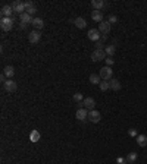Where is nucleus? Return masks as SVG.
Segmentation results:
<instances>
[{
  "instance_id": "obj_1",
  "label": "nucleus",
  "mask_w": 147,
  "mask_h": 164,
  "mask_svg": "<svg viewBox=\"0 0 147 164\" xmlns=\"http://www.w3.org/2000/svg\"><path fill=\"white\" fill-rule=\"evenodd\" d=\"M100 78H102V81H110L113 76V70L110 66H103L102 69H100Z\"/></svg>"
},
{
  "instance_id": "obj_2",
  "label": "nucleus",
  "mask_w": 147,
  "mask_h": 164,
  "mask_svg": "<svg viewBox=\"0 0 147 164\" xmlns=\"http://www.w3.org/2000/svg\"><path fill=\"white\" fill-rule=\"evenodd\" d=\"M0 28H2V31L9 32L12 28H13V19H12V18H2V21H0Z\"/></svg>"
},
{
  "instance_id": "obj_3",
  "label": "nucleus",
  "mask_w": 147,
  "mask_h": 164,
  "mask_svg": "<svg viewBox=\"0 0 147 164\" xmlns=\"http://www.w3.org/2000/svg\"><path fill=\"white\" fill-rule=\"evenodd\" d=\"M11 6H12V9H13V12H16V13H19V15H21V13H25V11H27V9H25V3H24V2H19V0H15Z\"/></svg>"
},
{
  "instance_id": "obj_4",
  "label": "nucleus",
  "mask_w": 147,
  "mask_h": 164,
  "mask_svg": "<svg viewBox=\"0 0 147 164\" xmlns=\"http://www.w3.org/2000/svg\"><path fill=\"white\" fill-rule=\"evenodd\" d=\"M107 56H106V51L104 50H94L91 53V60L93 62H100V60H104Z\"/></svg>"
},
{
  "instance_id": "obj_5",
  "label": "nucleus",
  "mask_w": 147,
  "mask_h": 164,
  "mask_svg": "<svg viewBox=\"0 0 147 164\" xmlns=\"http://www.w3.org/2000/svg\"><path fill=\"white\" fill-rule=\"evenodd\" d=\"M88 120H90L91 123H99V122L102 120L100 111H97V110H90V111H88Z\"/></svg>"
},
{
  "instance_id": "obj_6",
  "label": "nucleus",
  "mask_w": 147,
  "mask_h": 164,
  "mask_svg": "<svg viewBox=\"0 0 147 164\" xmlns=\"http://www.w3.org/2000/svg\"><path fill=\"white\" fill-rule=\"evenodd\" d=\"M87 37H88V40L90 41H99L100 38H102V34H100V31L99 29H96V28H91L90 31H88V34H87Z\"/></svg>"
},
{
  "instance_id": "obj_7",
  "label": "nucleus",
  "mask_w": 147,
  "mask_h": 164,
  "mask_svg": "<svg viewBox=\"0 0 147 164\" xmlns=\"http://www.w3.org/2000/svg\"><path fill=\"white\" fill-rule=\"evenodd\" d=\"M102 35H106V34L110 32V29H112V25L109 23V21H103L102 23H99V28H97Z\"/></svg>"
},
{
  "instance_id": "obj_8",
  "label": "nucleus",
  "mask_w": 147,
  "mask_h": 164,
  "mask_svg": "<svg viewBox=\"0 0 147 164\" xmlns=\"http://www.w3.org/2000/svg\"><path fill=\"white\" fill-rule=\"evenodd\" d=\"M3 87H5V89H6L8 92H15V91L18 89V84H16L13 79H8V81L3 84Z\"/></svg>"
},
{
  "instance_id": "obj_9",
  "label": "nucleus",
  "mask_w": 147,
  "mask_h": 164,
  "mask_svg": "<svg viewBox=\"0 0 147 164\" xmlns=\"http://www.w3.org/2000/svg\"><path fill=\"white\" fill-rule=\"evenodd\" d=\"M40 40H41V32L40 31H31L28 34V41L31 44H37Z\"/></svg>"
},
{
  "instance_id": "obj_10",
  "label": "nucleus",
  "mask_w": 147,
  "mask_h": 164,
  "mask_svg": "<svg viewBox=\"0 0 147 164\" xmlns=\"http://www.w3.org/2000/svg\"><path fill=\"white\" fill-rule=\"evenodd\" d=\"M82 106H84V109H87L88 111H90V110H94V107H96V101H94L93 97H87V98H84V101H82Z\"/></svg>"
},
{
  "instance_id": "obj_11",
  "label": "nucleus",
  "mask_w": 147,
  "mask_h": 164,
  "mask_svg": "<svg viewBox=\"0 0 147 164\" xmlns=\"http://www.w3.org/2000/svg\"><path fill=\"white\" fill-rule=\"evenodd\" d=\"M0 13H2V16L3 18H12V13H13V9H12L11 5H5L3 8H2V11H0Z\"/></svg>"
},
{
  "instance_id": "obj_12",
  "label": "nucleus",
  "mask_w": 147,
  "mask_h": 164,
  "mask_svg": "<svg viewBox=\"0 0 147 164\" xmlns=\"http://www.w3.org/2000/svg\"><path fill=\"white\" fill-rule=\"evenodd\" d=\"M75 116H77V119L78 120H85V119H88V110L87 109H78L77 110V113H75Z\"/></svg>"
},
{
  "instance_id": "obj_13",
  "label": "nucleus",
  "mask_w": 147,
  "mask_h": 164,
  "mask_svg": "<svg viewBox=\"0 0 147 164\" xmlns=\"http://www.w3.org/2000/svg\"><path fill=\"white\" fill-rule=\"evenodd\" d=\"M104 6H106V3L103 0H91V8L94 11H102Z\"/></svg>"
},
{
  "instance_id": "obj_14",
  "label": "nucleus",
  "mask_w": 147,
  "mask_h": 164,
  "mask_svg": "<svg viewBox=\"0 0 147 164\" xmlns=\"http://www.w3.org/2000/svg\"><path fill=\"white\" fill-rule=\"evenodd\" d=\"M91 19L99 22V23H102L103 22V12L102 11H93L91 12Z\"/></svg>"
},
{
  "instance_id": "obj_15",
  "label": "nucleus",
  "mask_w": 147,
  "mask_h": 164,
  "mask_svg": "<svg viewBox=\"0 0 147 164\" xmlns=\"http://www.w3.org/2000/svg\"><path fill=\"white\" fill-rule=\"evenodd\" d=\"M33 26H34L37 31H40V29L44 28V21H43L41 18H34V21H33Z\"/></svg>"
},
{
  "instance_id": "obj_16",
  "label": "nucleus",
  "mask_w": 147,
  "mask_h": 164,
  "mask_svg": "<svg viewBox=\"0 0 147 164\" xmlns=\"http://www.w3.org/2000/svg\"><path fill=\"white\" fill-rule=\"evenodd\" d=\"M109 87H110V89H112V91H119V89H121V82H119V81H118V79H110V81H109Z\"/></svg>"
},
{
  "instance_id": "obj_17",
  "label": "nucleus",
  "mask_w": 147,
  "mask_h": 164,
  "mask_svg": "<svg viewBox=\"0 0 147 164\" xmlns=\"http://www.w3.org/2000/svg\"><path fill=\"white\" fill-rule=\"evenodd\" d=\"M19 19H21V22H24V23H28V25H30V23H33V21H34V19L31 18V15H28L27 12L19 15Z\"/></svg>"
},
{
  "instance_id": "obj_18",
  "label": "nucleus",
  "mask_w": 147,
  "mask_h": 164,
  "mask_svg": "<svg viewBox=\"0 0 147 164\" xmlns=\"http://www.w3.org/2000/svg\"><path fill=\"white\" fill-rule=\"evenodd\" d=\"M74 23H75V26H77V28H79V29H84V28L87 26V22H85V19H84V18H75Z\"/></svg>"
},
{
  "instance_id": "obj_19",
  "label": "nucleus",
  "mask_w": 147,
  "mask_h": 164,
  "mask_svg": "<svg viewBox=\"0 0 147 164\" xmlns=\"http://www.w3.org/2000/svg\"><path fill=\"white\" fill-rule=\"evenodd\" d=\"M3 73L6 75L8 79H12V76L15 75V67H13V66H6L5 70H3Z\"/></svg>"
},
{
  "instance_id": "obj_20",
  "label": "nucleus",
  "mask_w": 147,
  "mask_h": 164,
  "mask_svg": "<svg viewBox=\"0 0 147 164\" xmlns=\"http://www.w3.org/2000/svg\"><path fill=\"white\" fill-rule=\"evenodd\" d=\"M90 82L93 84V85H99V84L102 82V78H100L99 73H91L90 75Z\"/></svg>"
},
{
  "instance_id": "obj_21",
  "label": "nucleus",
  "mask_w": 147,
  "mask_h": 164,
  "mask_svg": "<svg viewBox=\"0 0 147 164\" xmlns=\"http://www.w3.org/2000/svg\"><path fill=\"white\" fill-rule=\"evenodd\" d=\"M40 136H41L40 132L34 129V131L30 133V141H31V142H38V141H40Z\"/></svg>"
},
{
  "instance_id": "obj_22",
  "label": "nucleus",
  "mask_w": 147,
  "mask_h": 164,
  "mask_svg": "<svg viewBox=\"0 0 147 164\" xmlns=\"http://www.w3.org/2000/svg\"><path fill=\"white\" fill-rule=\"evenodd\" d=\"M136 141H137V144H138L140 147H143V148H144V147L147 145V136H146V135H138Z\"/></svg>"
},
{
  "instance_id": "obj_23",
  "label": "nucleus",
  "mask_w": 147,
  "mask_h": 164,
  "mask_svg": "<svg viewBox=\"0 0 147 164\" xmlns=\"http://www.w3.org/2000/svg\"><path fill=\"white\" fill-rule=\"evenodd\" d=\"M125 158H126V163L133 164L137 160V158H138V154H137V153H129L126 157H125Z\"/></svg>"
},
{
  "instance_id": "obj_24",
  "label": "nucleus",
  "mask_w": 147,
  "mask_h": 164,
  "mask_svg": "<svg viewBox=\"0 0 147 164\" xmlns=\"http://www.w3.org/2000/svg\"><path fill=\"white\" fill-rule=\"evenodd\" d=\"M104 51H106V56L107 57H112L115 54V51H116V47L115 45H107L106 48H104Z\"/></svg>"
},
{
  "instance_id": "obj_25",
  "label": "nucleus",
  "mask_w": 147,
  "mask_h": 164,
  "mask_svg": "<svg viewBox=\"0 0 147 164\" xmlns=\"http://www.w3.org/2000/svg\"><path fill=\"white\" fill-rule=\"evenodd\" d=\"M99 88H100L102 91H107V89H110V87H109V82H106V81H102V82L99 84Z\"/></svg>"
},
{
  "instance_id": "obj_26",
  "label": "nucleus",
  "mask_w": 147,
  "mask_h": 164,
  "mask_svg": "<svg viewBox=\"0 0 147 164\" xmlns=\"http://www.w3.org/2000/svg\"><path fill=\"white\" fill-rule=\"evenodd\" d=\"M74 100H75L77 103H81V101H84V97H82V94L77 92V94H74Z\"/></svg>"
},
{
  "instance_id": "obj_27",
  "label": "nucleus",
  "mask_w": 147,
  "mask_h": 164,
  "mask_svg": "<svg viewBox=\"0 0 147 164\" xmlns=\"http://www.w3.org/2000/svg\"><path fill=\"white\" fill-rule=\"evenodd\" d=\"M103 43L102 40H99V41H96V50H103Z\"/></svg>"
},
{
  "instance_id": "obj_28",
  "label": "nucleus",
  "mask_w": 147,
  "mask_h": 164,
  "mask_svg": "<svg viewBox=\"0 0 147 164\" xmlns=\"http://www.w3.org/2000/svg\"><path fill=\"white\" fill-rule=\"evenodd\" d=\"M116 164H126V158H124V157H118V158H116Z\"/></svg>"
},
{
  "instance_id": "obj_29",
  "label": "nucleus",
  "mask_w": 147,
  "mask_h": 164,
  "mask_svg": "<svg viewBox=\"0 0 147 164\" xmlns=\"http://www.w3.org/2000/svg\"><path fill=\"white\" fill-rule=\"evenodd\" d=\"M116 22H118V18H116L115 15H110V16H109V23L112 25V23H116Z\"/></svg>"
},
{
  "instance_id": "obj_30",
  "label": "nucleus",
  "mask_w": 147,
  "mask_h": 164,
  "mask_svg": "<svg viewBox=\"0 0 147 164\" xmlns=\"http://www.w3.org/2000/svg\"><path fill=\"white\" fill-rule=\"evenodd\" d=\"M35 12H37V8H35V6L30 8V9H27V13H28V15H34Z\"/></svg>"
},
{
  "instance_id": "obj_31",
  "label": "nucleus",
  "mask_w": 147,
  "mask_h": 164,
  "mask_svg": "<svg viewBox=\"0 0 147 164\" xmlns=\"http://www.w3.org/2000/svg\"><path fill=\"white\" fill-rule=\"evenodd\" d=\"M104 62H106V66H112L113 65V59H112V57H106V59H104Z\"/></svg>"
},
{
  "instance_id": "obj_32",
  "label": "nucleus",
  "mask_w": 147,
  "mask_h": 164,
  "mask_svg": "<svg viewBox=\"0 0 147 164\" xmlns=\"http://www.w3.org/2000/svg\"><path fill=\"white\" fill-rule=\"evenodd\" d=\"M25 3V9H30V8H33L34 5H33V2H24ZM27 12V11H25Z\"/></svg>"
},
{
  "instance_id": "obj_33",
  "label": "nucleus",
  "mask_w": 147,
  "mask_h": 164,
  "mask_svg": "<svg viewBox=\"0 0 147 164\" xmlns=\"http://www.w3.org/2000/svg\"><path fill=\"white\" fill-rule=\"evenodd\" d=\"M128 133H129V136H138L136 129H129V131H128Z\"/></svg>"
},
{
  "instance_id": "obj_34",
  "label": "nucleus",
  "mask_w": 147,
  "mask_h": 164,
  "mask_svg": "<svg viewBox=\"0 0 147 164\" xmlns=\"http://www.w3.org/2000/svg\"><path fill=\"white\" fill-rule=\"evenodd\" d=\"M19 28H21V29H27V28H28V23H24V22H21V23H19Z\"/></svg>"
},
{
  "instance_id": "obj_35",
  "label": "nucleus",
  "mask_w": 147,
  "mask_h": 164,
  "mask_svg": "<svg viewBox=\"0 0 147 164\" xmlns=\"http://www.w3.org/2000/svg\"><path fill=\"white\" fill-rule=\"evenodd\" d=\"M100 40H102V41H106V40H107V35H102V38H100Z\"/></svg>"
},
{
  "instance_id": "obj_36",
  "label": "nucleus",
  "mask_w": 147,
  "mask_h": 164,
  "mask_svg": "<svg viewBox=\"0 0 147 164\" xmlns=\"http://www.w3.org/2000/svg\"><path fill=\"white\" fill-rule=\"evenodd\" d=\"M133 164H134V163H133Z\"/></svg>"
}]
</instances>
